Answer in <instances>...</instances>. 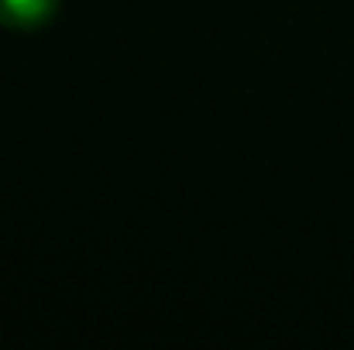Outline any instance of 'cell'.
Instances as JSON below:
<instances>
[{
    "label": "cell",
    "mask_w": 354,
    "mask_h": 350,
    "mask_svg": "<svg viewBox=\"0 0 354 350\" xmlns=\"http://www.w3.org/2000/svg\"><path fill=\"white\" fill-rule=\"evenodd\" d=\"M59 7L62 0H0V28H10V31L48 28Z\"/></svg>",
    "instance_id": "1"
}]
</instances>
